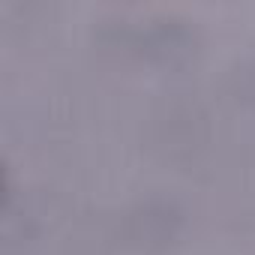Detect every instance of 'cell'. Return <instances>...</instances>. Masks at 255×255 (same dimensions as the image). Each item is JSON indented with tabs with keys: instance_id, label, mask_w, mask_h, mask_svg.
Here are the masks:
<instances>
[{
	"instance_id": "cell-1",
	"label": "cell",
	"mask_w": 255,
	"mask_h": 255,
	"mask_svg": "<svg viewBox=\"0 0 255 255\" xmlns=\"http://www.w3.org/2000/svg\"><path fill=\"white\" fill-rule=\"evenodd\" d=\"M183 207L174 198L150 195L126 213V234L138 243H165L183 225Z\"/></svg>"
},
{
	"instance_id": "cell-2",
	"label": "cell",
	"mask_w": 255,
	"mask_h": 255,
	"mask_svg": "<svg viewBox=\"0 0 255 255\" xmlns=\"http://www.w3.org/2000/svg\"><path fill=\"white\" fill-rule=\"evenodd\" d=\"M234 78H237L240 93H246V99H255V63H243L234 72Z\"/></svg>"
}]
</instances>
